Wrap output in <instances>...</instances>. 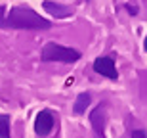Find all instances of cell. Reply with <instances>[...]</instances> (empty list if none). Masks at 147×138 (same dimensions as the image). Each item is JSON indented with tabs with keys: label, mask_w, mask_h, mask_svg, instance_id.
<instances>
[{
	"label": "cell",
	"mask_w": 147,
	"mask_h": 138,
	"mask_svg": "<svg viewBox=\"0 0 147 138\" xmlns=\"http://www.w3.org/2000/svg\"><path fill=\"white\" fill-rule=\"evenodd\" d=\"M0 27L11 29H50L52 23L33 12L27 6H17L6 12V6H0Z\"/></svg>",
	"instance_id": "obj_1"
},
{
	"label": "cell",
	"mask_w": 147,
	"mask_h": 138,
	"mask_svg": "<svg viewBox=\"0 0 147 138\" xmlns=\"http://www.w3.org/2000/svg\"><path fill=\"white\" fill-rule=\"evenodd\" d=\"M80 52L75 48H67V46L55 44V42H48L42 48V60L44 61H65V63H73V61L80 60Z\"/></svg>",
	"instance_id": "obj_2"
},
{
	"label": "cell",
	"mask_w": 147,
	"mask_h": 138,
	"mask_svg": "<svg viewBox=\"0 0 147 138\" xmlns=\"http://www.w3.org/2000/svg\"><path fill=\"white\" fill-rule=\"evenodd\" d=\"M52 128H54V115L48 109H42L36 115V119H34V131L40 136H46Z\"/></svg>",
	"instance_id": "obj_3"
},
{
	"label": "cell",
	"mask_w": 147,
	"mask_h": 138,
	"mask_svg": "<svg viewBox=\"0 0 147 138\" xmlns=\"http://www.w3.org/2000/svg\"><path fill=\"white\" fill-rule=\"evenodd\" d=\"M94 69H96V73H99V75H103L107 79H117L115 61L111 58H98L94 61Z\"/></svg>",
	"instance_id": "obj_4"
},
{
	"label": "cell",
	"mask_w": 147,
	"mask_h": 138,
	"mask_svg": "<svg viewBox=\"0 0 147 138\" xmlns=\"http://www.w3.org/2000/svg\"><path fill=\"white\" fill-rule=\"evenodd\" d=\"M90 121H92V127H94V131H96V138H105V134H103V128H105V107L103 105H99V107H96V109L92 111Z\"/></svg>",
	"instance_id": "obj_5"
},
{
	"label": "cell",
	"mask_w": 147,
	"mask_h": 138,
	"mask_svg": "<svg viewBox=\"0 0 147 138\" xmlns=\"http://www.w3.org/2000/svg\"><path fill=\"white\" fill-rule=\"evenodd\" d=\"M42 8L48 12L50 16H54L55 19H63V17H69L73 14L71 8H67V6H63V4H57V2H50V0L44 2Z\"/></svg>",
	"instance_id": "obj_6"
},
{
	"label": "cell",
	"mask_w": 147,
	"mask_h": 138,
	"mask_svg": "<svg viewBox=\"0 0 147 138\" xmlns=\"http://www.w3.org/2000/svg\"><path fill=\"white\" fill-rule=\"evenodd\" d=\"M88 104H90V94H88V92L78 94V96H76L75 105H73V111H75L76 115H80V113H84V111H86Z\"/></svg>",
	"instance_id": "obj_7"
},
{
	"label": "cell",
	"mask_w": 147,
	"mask_h": 138,
	"mask_svg": "<svg viewBox=\"0 0 147 138\" xmlns=\"http://www.w3.org/2000/svg\"><path fill=\"white\" fill-rule=\"evenodd\" d=\"M0 138H10V115H0Z\"/></svg>",
	"instance_id": "obj_8"
},
{
	"label": "cell",
	"mask_w": 147,
	"mask_h": 138,
	"mask_svg": "<svg viewBox=\"0 0 147 138\" xmlns=\"http://www.w3.org/2000/svg\"><path fill=\"white\" fill-rule=\"evenodd\" d=\"M132 138H147V134L143 133V131H134V133H132Z\"/></svg>",
	"instance_id": "obj_9"
},
{
	"label": "cell",
	"mask_w": 147,
	"mask_h": 138,
	"mask_svg": "<svg viewBox=\"0 0 147 138\" xmlns=\"http://www.w3.org/2000/svg\"><path fill=\"white\" fill-rule=\"evenodd\" d=\"M145 50H147V39H145Z\"/></svg>",
	"instance_id": "obj_10"
}]
</instances>
